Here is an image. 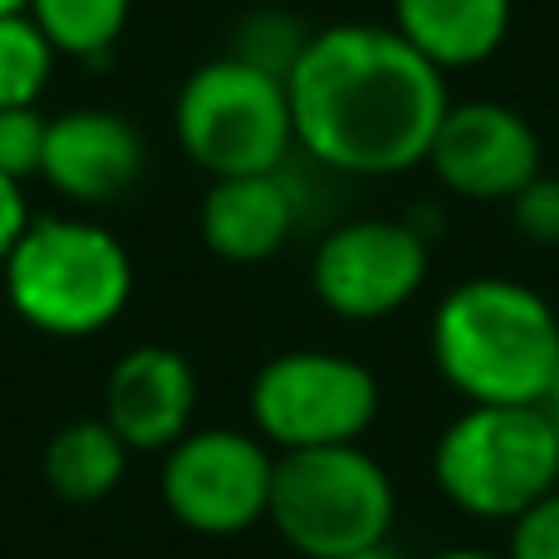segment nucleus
Wrapping results in <instances>:
<instances>
[{
    "label": "nucleus",
    "mask_w": 559,
    "mask_h": 559,
    "mask_svg": "<svg viewBox=\"0 0 559 559\" xmlns=\"http://www.w3.org/2000/svg\"><path fill=\"white\" fill-rule=\"evenodd\" d=\"M143 167H147V143L133 118L114 114V108H69V114L49 118L39 177L64 202L79 206L118 202V197H128L138 187Z\"/></svg>",
    "instance_id": "nucleus-12"
},
{
    "label": "nucleus",
    "mask_w": 559,
    "mask_h": 559,
    "mask_svg": "<svg viewBox=\"0 0 559 559\" xmlns=\"http://www.w3.org/2000/svg\"><path fill=\"white\" fill-rule=\"evenodd\" d=\"M20 10H29V0H0V15H20Z\"/></svg>",
    "instance_id": "nucleus-25"
},
{
    "label": "nucleus",
    "mask_w": 559,
    "mask_h": 559,
    "mask_svg": "<svg viewBox=\"0 0 559 559\" xmlns=\"http://www.w3.org/2000/svg\"><path fill=\"white\" fill-rule=\"evenodd\" d=\"M29 222H35V212H29V202H25V182L0 173V265L15 251V241L25 236Z\"/></svg>",
    "instance_id": "nucleus-22"
},
{
    "label": "nucleus",
    "mask_w": 559,
    "mask_h": 559,
    "mask_svg": "<svg viewBox=\"0 0 559 559\" xmlns=\"http://www.w3.org/2000/svg\"><path fill=\"white\" fill-rule=\"evenodd\" d=\"M427 559H506V555H491L481 545H447V550H432Z\"/></svg>",
    "instance_id": "nucleus-23"
},
{
    "label": "nucleus",
    "mask_w": 559,
    "mask_h": 559,
    "mask_svg": "<svg viewBox=\"0 0 559 559\" xmlns=\"http://www.w3.org/2000/svg\"><path fill=\"white\" fill-rule=\"evenodd\" d=\"M202 241L231 265H261L305 226V197L289 167L251 177H222L202 197Z\"/></svg>",
    "instance_id": "nucleus-13"
},
{
    "label": "nucleus",
    "mask_w": 559,
    "mask_h": 559,
    "mask_svg": "<svg viewBox=\"0 0 559 559\" xmlns=\"http://www.w3.org/2000/svg\"><path fill=\"white\" fill-rule=\"evenodd\" d=\"M511 20L515 0H393V29L442 74L496 59Z\"/></svg>",
    "instance_id": "nucleus-14"
},
{
    "label": "nucleus",
    "mask_w": 559,
    "mask_h": 559,
    "mask_svg": "<svg viewBox=\"0 0 559 559\" xmlns=\"http://www.w3.org/2000/svg\"><path fill=\"white\" fill-rule=\"evenodd\" d=\"M15 319L49 338H94L133 299V255L88 216L45 212L0 265Z\"/></svg>",
    "instance_id": "nucleus-3"
},
{
    "label": "nucleus",
    "mask_w": 559,
    "mask_h": 559,
    "mask_svg": "<svg viewBox=\"0 0 559 559\" xmlns=\"http://www.w3.org/2000/svg\"><path fill=\"white\" fill-rule=\"evenodd\" d=\"M427 348L462 403L545 407L559 373V314L525 280L472 275L437 299Z\"/></svg>",
    "instance_id": "nucleus-2"
},
{
    "label": "nucleus",
    "mask_w": 559,
    "mask_h": 559,
    "mask_svg": "<svg viewBox=\"0 0 559 559\" xmlns=\"http://www.w3.org/2000/svg\"><path fill=\"white\" fill-rule=\"evenodd\" d=\"M545 407H550L555 423H559V373H555V388H550V397H545Z\"/></svg>",
    "instance_id": "nucleus-26"
},
{
    "label": "nucleus",
    "mask_w": 559,
    "mask_h": 559,
    "mask_svg": "<svg viewBox=\"0 0 559 559\" xmlns=\"http://www.w3.org/2000/svg\"><path fill=\"white\" fill-rule=\"evenodd\" d=\"M177 147L202 167L212 182L222 177L280 173L295 153V114L289 84L275 74L222 55L182 79L173 104Z\"/></svg>",
    "instance_id": "nucleus-6"
},
{
    "label": "nucleus",
    "mask_w": 559,
    "mask_h": 559,
    "mask_svg": "<svg viewBox=\"0 0 559 559\" xmlns=\"http://www.w3.org/2000/svg\"><path fill=\"white\" fill-rule=\"evenodd\" d=\"M197 368L182 348L138 344L108 368L104 423L128 452H173L197 417Z\"/></svg>",
    "instance_id": "nucleus-11"
},
{
    "label": "nucleus",
    "mask_w": 559,
    "mask_h": 559,
    "mask_svg": "<svg viewBox=\"0 0 559 559\" xmlns=\"http://www.w3.org/2000/svg\"><path fill=\"white\" fill-rule=\"evenodd\" d=\"M49 118L39 108H0V173L29 182L45 167Z\"/></svg>",
    "instance_id": "nucleus-19"
},
{
    "label": "nucleus",
    "mask_w": 559,
    "mask_h": 559,
    "mask_svg": "<svg viewBox=\"0 0 559 559\" xmlns=\"http://www.w3.org/2000/svg\"><path fill=\"white\" fill-rule=\"evenodd\" d=\"M133 0H29V20L45 29L59 59L108 64L128 29Z\"/></svg>",
    "instance_id": "nucleus-16"
},
{
    "label": "nucleus",
    "mask_w": 559,
    "mask_h": 559,
    "mask_svg": "<svg viewBox=\"0 0 559 559\" xmlns=\"http://www.w3.org/2000/svg\"><path fill=\"white\" fill-rule=\"evenodd\" d=\"M55 59V45L29 20V10L0 15V108H35L49 88Z\"/></svg>",
    "instance_id": "nucleus-18"
},
{
    "label": "nucleus",
    "mask_w": 559,
    "mask_h": 559,
    "mask_svg": "<svg viewBox=\"0 0 559 559\" xmlns=\"http://www.w3.org/2000/svg\"><path fill=\"white\" fill-rule=\"evenodd\" d=\"M275 447L241 427H192L163 452V506L192 535H246L271 515Z\"/></svg>",
    "instance_id": "nucleus-8"
},
{
    "label": "nucleus",
    "mask_w": 559,
    "mask_h": 559,
    "mask_svg": "<svg viewBox=\"0 0 559 559\" xmlns=\"http://www.w3.org/2000/svg\"><path fill=\"white\" fill-rule=\"evenodd\" d=\"M432 481L462 515L511 525L559 486L555 413L515 403H466L432 447Z\"/></svg>",
    "instance_id": "nucleus-4"
},
{
    "label": "nucleus",
    "mask_w": 559,
    "mask_h": 559,
    "mask_svg": "<svg viewBox=\"0 0 559 559\" xmlns=\"http://www.w3.org/2000/svg\"><path fill=\"white\" fill-rule=\"evenodd\" d=\"M344 559H403V555H397L393 545L383 540V545H368V550H358V555H344Z\"/></svg>",
    "instance_id": "nucleus-24"
},
{
    "label": "nucleus",
    "mask_w": 559,
    "mask_h": 559,
    "mask_svg": "<svg viewBox=\"0 0 559 559\" xmlns=\"http://www.w3.org/2000/svg\"><path fill=\"white\" fill-rule=\"evenodd\" d=\"M128 447L104 417H79L64 423L45 447V481L59 501L69 506H94L118 491L128 472Z\"/></svg>",
    "instance_id": "nucleus-15"
},
{
    "label": "nucleus",
    "mask_w": 559,
    "mask_h": 559,
    "mask_svg": "<svg viewBox=\"0 0 559 559\" xmlns=\"http://www.w3.org/2000/svg\"><path fill=\"white\" fill-rule=\"evenodd\" d=\"M314 29L285 5H255L246 10L241 20L231 25V45L226 55L241 59V64L261 69V74H275V79H289L299 64V55L309 49Z\"/></svg>",
    "instance_id": "nucleus-17"
},
{
    "label": "nucleus",
    "mask_w": 559,
    "mask_h": 559,
    "mask_svg": "<svg viewBox=\"0 0 559 559\" xmlns=\"http://www.w3.org/2000/svg\"><path fill=\"white\" fill-rule=\"evenodd\" d=\"M378 407L373 368L334 348L275 354L251 383V423L275 452L348 447L378 423Z\"/></svg>",
    "instance_id": "nucleus-7"
},
{
    "label": "nucleus",
    "mask_w": 559,
    "mask_h": 559,
    "mask_svg": "<svg viewBox=\"0 0 559 559\" xmlns=\"http://www.w3.org/2000/svg\"><path fill=\"white\" fill-rule=\"evenodd\" d=\"M427 167L442 192L462 202H511L521 187L545 173V147L535 123L501 98L452 104L432 138Z\"/></svg>",
    "instance_id": "nucleus-10"
},
{
    "label": "nucleus",
    "mask_w": 559,
    "mask_h": 559,
    "mask_svg": "<svg viewBox=\"0 0 559 559\" xmlns=\"http://www.w3.org/2000/svg\"><path fill=\"white\" fill-rule=\"evenodd\" d=\"M506 216H511L521 241L540 246V251H555L559 246V177L540 173L531 187H521V192L506 202Z\"/></svg>",
    "instance_id": "nucleus-20"
},
{
    "label": "nucleus",
    "mask_w": 559,
    "mask_h": 559,
    "mask_svg": "<svg viewBox=\"0 0 559 559\" xmlns=\"http://www.w3.org/2000/svg\"><path fill=\"white\" fill-rule=\"evenodd\" d=\"M506 559H559V486L511 521Z\"/></svg>",
    "instance_id": "nucleus-21"
},
{
    "label": "nucleus",
    "mask_w": 559,
    "mask_h": 559,
    "mask_svg": "<svg viewBox=\"0 0 559 559\" xmlns=\"http://www.w3.org/2000/svg\"><path fill=\"white\" fill-rule=\"evenodd\" d=\"M285 84L299 153L338 177H403L427 167L452 108L442 69L393 25L368 20L314 29Z\"/></svg>",
    "instance_id": "nucleus-1"
},
{
    "label": "nucleus",
    "mask_w": 559,
    "mask_h": 559,
    "mask_svg": "<svg viewBox=\"0 0 559 559\" xmlns=\"http://www.w3.org/2000/svg\"><path fill=\"white\" fill-rule=\"evenodd\" d=\"M432 275V236L407 216H358L319 236L309 255V289L329 314L378 324L423 295Z\"/></svg>",
    "instance_id": "nucleus-9"
},
{
    "label": "nucleus",
    "mask_w": 559,
    "mask_h": 559,
    "mask_svg": "<svg viewBox=\"0 0 559 559\" xmlns=\"http://www.w3.org/2000/svg\"><path fill=\"white\" fill-rule=\"evenodd\" d=\"M397 515L388 466L358 442L275 452L271 515L275 535L305 559H344L383 545Z\"/></svg>",
    "instance_id": "nucleus-5"
}]
</instances>
